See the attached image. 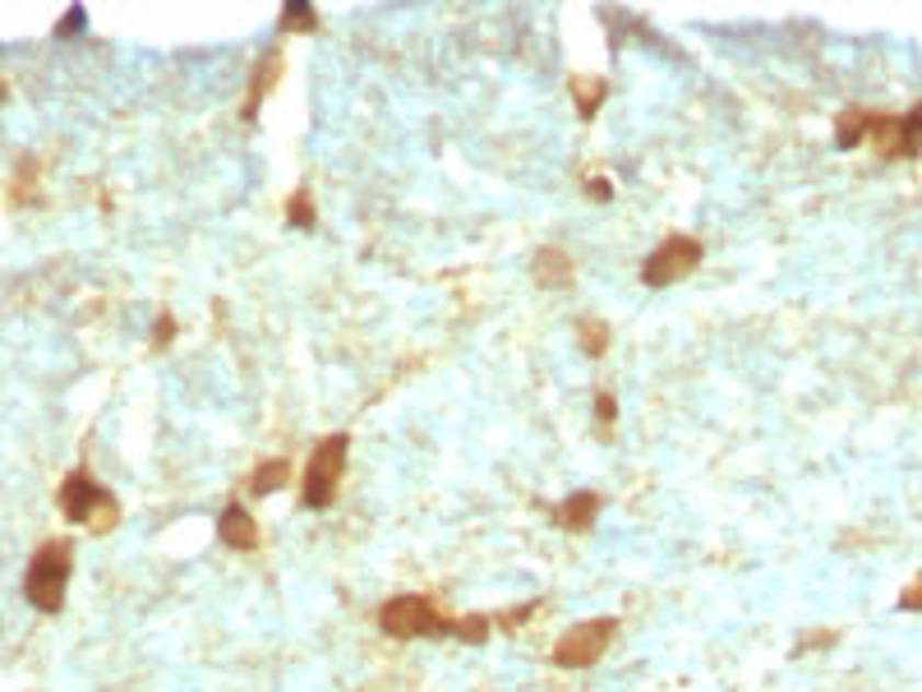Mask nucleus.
<instances>
[{
    "instance_id": "obj_1",
    "label": "nucleus",
    "mask_w": 922,
    "mask_h": 692,
    "mask_svg": "<svg viewBox=\"0 0 922 692\" xmlns=\"http://www.w3.org/2000/svg\"><path fill=\"white\" fill-rule=\"evenodd\" d=\"M378 633L392 642L457 637L466 646H480L493 633V619L489 614H443L434 600H424V595H392L378 605Z\"/></svg>"
},
{
    "instance_id": "obj_2",
    "label": "nucleus",
    "mask_w": 922,
    "mask_h": 692,
    "mask_svg": "<svg viewBox=\"0 0 922 692\" xmlns=\"http://www.w3.org/2000/svg\"><path fill=\"white\" fill-rule=\"evenodd\" d=\"M70 572H75V549L65 541H42L29 559L24 572V595L29 605L42 614H60L65 610V587H70Z\"/></svg>"
},
{
    "instance_id": "obj_3",
    "label": "nucleus",
    "mask_w": 922,
    "mask_h": 692,
    "mask_svg": "<svg viewBox=\"0 0 922 692\" xmlns=\"http://www.w3.org/2000/svg\"><path fill=\"white\" fill-rule=\"evenodd\" d=\"M56 508H60L70 522H79V526H88V531H98V535H106L111 526H121V499L111 495V489H102L93 476L83 472V466H75V472L60 480V489H56Z\"/></svg>"
},
{
    "instance_id": "obj_4",
    "label": "nucleus",
    "mask_w": 922,
    "mask_h": 692,
    "mask_svg": "<svg viewBox=\"0 0 922 692\" xmlns=\"http://www.w3.org/2000/svg\"><path fill=\"white\" fill-rule=\"evenodd\" d=\"M346 453H351V434H328V439L314 443V453L305 462V480H300V503L309 512L332 508V499L342 495Z\"/></svg>"
},
{
    "instance_id": "obj_5",
    "label": "nucleus",
    "mask_w": 922,
    "mask_h": 692,
    "mask_svg": "<svg viewBox=\"0 0 922 692\" xmlns=\"http://www.w3.org/2000/svg\"><path fill=\"white\" fill-rule=\"evenodd\" d=\"M618 637V619L614 614H600V619H587V623H572V628L554 642L549 660L558 669H591L604 651H610V642Z\"/></svg>"
},
{
    "instance_id": "obj_6",
    "label": "nucleus",
    "mask_w": 922,
    "mask_h": 692,
    "mask_svg": "<svg viewBox=\"0 0 922 692\" xmlns=\"http://www.w3.org/2000/svg\"><path fill=\"white\" fill-rule=\"evenodd\" d=\"M702 240L696 236H664L656 250L646 254V263H641V286H650V292H664V286H673V282H683V277H692L696 268H702Z\"/></svg>"
},
{
    "instance_id": "obj_7",
    "label": "nucleus",
    "mask_w": 922,
    "mask_h": 692,
    "mask_svg": "<svg viewBox=\"0 0 922 692\" xmlns=\"http://www.w3.org/2000/svg\"><path fill=\"white\" fill-rule=\"evenodd\" d=\"M217 541L227 545V549H259V522H254V512L244 508L240 499H231L227 508H221V518H217Z\"/></svg>"
},
{
    "instance_id": "obj_8",
    "label": "nucleus",
    "mask_w": 922,
    "mask_h": 692,
    "mask_svg": "<svg viewBox=\"0 0 922 692\" xmlns=\"http://www.w3.org/2000/svg\"><path fill=\"white\" fill-rule=\"evenodd\" d=\"M572 277H577V268H572L568 250H554V245H545V250L531 259V282L545 286V292H568Z\"/></svg>"
},
{
    "instance_id": "obj_9",
    "label": "nucleus",
    "mask_w": 922,
    "mask_h": 692,
    "mask_svg": "<svg viewBox=\"0 0 922 692\" xmlns=\"http://www.w3.org/2000/svg\"><path fill=\"white\" fill-rule=\"evenodd\" d=\"M600 508H604V499L595 495V489H577V495H568L564 503L554 508V522L564 526V531H572V535H581V531H591V526H595Z\"/></svg>"
},
{
    "instance_id": "obj_10",
    "label": "nucleus",
    "mask_w": 922,
    "mask_h": 692,
    "mask_svg": "<svg viewBox=\"0 0 922 692\" xmlns=\"http://www.w3.org/2000/svg\"><path fill=\"white\" fill-rule=\"evenodd\" d=\"M277 75H282V52L263 56V70H254L250 93H244V106H240V116H244V121H254V116H259V106H263V98H268V88L277 83Z\"/></svg>"
},
{
    "instance_id": "obj_11",
    "label": "nucleus",
    "mask_w": 922,
    "mask_h": 692,
    "mask_svg": "<svg viewBox=\"0 0 922 692\" xmlns=\"http://www.w3.org/2000/svg\"><path fill=\"white\" fill-rule=\"evenodd\" d=\"M872 121H876V111H863V106L844 111V116L835 121V144L840 148H858L863 139H872Z\"/></svg>"
},
{
    "instance_id": "obj_12",
    "label": "nucleus",
    "mask_w": 922,
    "mask_h": 692,
    "mask_svg": "<svg viewBox=\"0 0 922 692\" xmlns=\"http://www.w3.org/2000/svg\"><path fill=\"white\" fill-rule=\"evenodd\" d=\"M291 485V462L286 457H273V462H259L254 476H250V495H277V489Z\"/></svg>"
},
{
    "instance_id": "obj_13",
    "label": "nucleus",
    "mask_w": 922,
    "mask_h": 692,
    "mask_svg": "<svg viewBox=\"0 0 922 692\" xmlns=\"http://www.w3.org/2000/svg\"><path fill=\"white\" fill-rule=\"evenodd\" d=\"M604 93H610V83H604L600 75L595 79H587V75H577L572 79V98H577V116L581 121H591L595 111H600V102H604Z\"/></svg>"
},
{
    "instance_id": "obj_14",
    "label": "nucleus",
    "mask_w": 922,
    "mask_h": 692,
    "mask_svg": "<svg viewBox=\"0 0 922 692\" xmlns=\"http://www.w3.org/2000/svg\"><path fill=\"white\" fill-rule=\"evenodd\" d=\"M282 29L286 33H314V29H319V10H314L309 0H286V5H282Z\"/></svg>"
},
{
    "instance_id": "obj_15",
    "label": "nucleus",
    "mask_w": 922,
    "mask_h": 692,
    "mask_svg": "<svg viewBox=\"0 0 922 692\" xmlns=\"http://www.w3.org/2000/svg\"><path fill=\"white\" fill-rule=\"evenodd\" d=\"M577 342H581V351H591V361H600V355L610 351V324H604V319H581L577 324Z\"/></svg>"
},
{
    "instance_id": "obj_16",
    "label": "nucleus",
    "mask_w": 922,
    "mask_h": 692,
    "mask_svg": "<svg viewBox=\"0 0 922 692\" xmlns=\"http://www.w3.org/2000/svg\"><path fill=\"white\" fill-rule=\"evenodd\" d=\"M918 152H922V102L909 116H899V158H918Z\"/></svg>"
},
{
    "instance_id": "obj_17",
    "label": "nucleus",
    "mask_w": 922,
    "mask_h": 692,
    "mask_svg": "<svg viewBox=\"0 0 922 692\" xmlns=\"http://www.w3.org/2000/svg\"><path fill=\"white\" fill-rule=\"evenodd\" d=\"M286 222H291V227H300V231L314 227V198H309V190H296V194L286 198Z\"/></svg>"
},
{
    "instance_id": "obj_18",
    "label": "nucleus",
    "mask_w": 922,
    "mask_h": 692,
    "mask_svg": "<svg viewBox=\"0 0 922 692\" xmlns=\"http://www.w3.org/2000/svg\"><path fill=\"white\" fill-rule=\"evenodd\" d=\"M171 338H175V319H171V315H157V328H152V351L171 347Z\"/></svg>"
},
{
    "instance_id": "obj_19",
    "label": "nucleus",
    "mask_w": 922,
    "mask_h": 692,
    "mask_svg": "<svg viewBox=\"0 0 922 692\" xmlns=\"http://www.w3.org/2000/svg\"><path fill=\"white\" fill-rule=\"evenodd\" d=\"M595 416H600V426H604V430L614 426V416H618V401H614V393H595Z\"/></svg>"
},
{
    "instance_id": "obj_20",
    "label": "nucleus",
    "mask_w": 922,
    "mask_h": 692,
    "mask_svg": "<svg viewBox=\"0 0 922 692\" xmlns=\"http://www.w3.org/2000/svg\"><path fill=\"white\" fill-rule=\"evenodd\" d=\"M899 610H913V614L922 610V572L913 577V582H909L904 591H899Z\"/></svg>"
},
{
    "instance_id": "obj_21",
    "label": "nucleus",
    "mask_w": 922,
    "mask_h": 692,
    "mask_svg": "<svg viewBox=\"0 0 922 692\" xmlns=\"http://www.w3.org/2000/svg\"><path fill=\"white\" fill-rule=\"evenodd\" d=\"M83 24H88V14H83V10H65V19H60V29H56V37H70V33H83Z\"/></svg>"
},
{
    "instance_id": "obj_22",
    "label": "nucleus",
    "mask_w": 922,
    "mask_h": 692,
    "mask_svg": "<svg viewBox=\"0 0 922 692\" xmlns=\"http://www.w3.org/2000/svg\"><path fill=\"white\" fill-rule=\"evenodd\" d=\"M535 610H539V600H526V605H516V610H508V614H499V619H503V628H516V623H526Z\"/></svg>"
},
{
    "instance_id": "obj_23",
    "label": "nucleus",
    "mask_w": 922,
    "mask_h": 692,
    "mask_svg": "<svg viewBox=\"0 0 922 692\" xmlns=\"http://www.w3.org/2000/svg\"><path fill=\"white\" fill-rule=\"evenodd\" d=\"M587 194H591V198H600V204H610V198H614L610 181H600V175H591V181H587Z\"/></svg>"
}]
</instances>
